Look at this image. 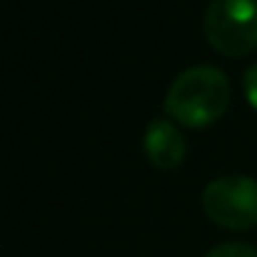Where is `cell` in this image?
<instances>
[{"label": "cell", "instance_id": "cell-1", "mask_svg": "<svg viewBox=\"0 0 257 257\" xmlns=\"http://www.w3.org/2000/svg\"><path fill=\"white\" fill-rule=\"evenodd\" d=\"M230 105V80L215 65H192L182 70L165 95V112L185 127H207L225 115Z\"/></svg>", "mask_w": 257, "mask_h": 257}, {"label": "cell", "instance_id": "cell-2", "mask_svg": "<svg viewBox=\"0 0 257 257\" xmlns=\"http://www.w3.org/2000/svg\"><path fill=\"white\" fill-rule=\"evenodd\" d=\"M207 43L230 58L257 50V0H210L202 15Z\"/></svg>", "mask_w": 257, "mask_h": 257}, {"label": "cell", "instance_id": "cell-3", "mask_svg": "<svg viewBox=\"0 0 257 257\" xmlns=\"http://www.w3.org/2000/svg\"><path fill=\"white\" fill-rule=\"evenodd\" d=\"M205 215L227 230H250L257 225V180L250 175L215 177L202 190Z\"/></svg>", "mask_w": 257, "mask_h": 257}, {"label": "cell", "instance_id": "cell-4", "mask_svg": "<svg viewBox=\"0 0 257 257\" xmlns=\"http://www.w3.org/2000/svg\"><path fill=\"white\" fill-rule=\"evenodd\" d=\"M143 148H145L148 160L160 170L180 168L185 155H187L185 135L180 133V127L175 122L165 120V117H158L148 125L145 138H143Z\"/></svg>", "mask_w": 257, "mask_h": 257}, {"label": "cell", "instance_id": "cell-5", "mask_svg": "<svg viewBox=\"0 0 257 257\" xmlns=\"http://www.w3.org/2000/svg\"><path fill=\"white\" fill-rule=\"evenodd\" d=\"M205 257H257V247L245 242H222L215 245Z\"/></svg>", "mask_w": 257, "mask_h": 257}, {"label": "cell", "instance_id": "cell-6", "mask_svg": "<svg viewBox=\"0 0 257 257\" xmlns=\"http://www.w3.org/2000/svg\"><path fill=\"white\" fill-rule=\"evenodd\" d=\"M242 87H245L247 102L257 110V63L247 68V73H245V78H242Z\"/></svg>", "mask_w": 257, "mask_h": 257}]
</instances>
